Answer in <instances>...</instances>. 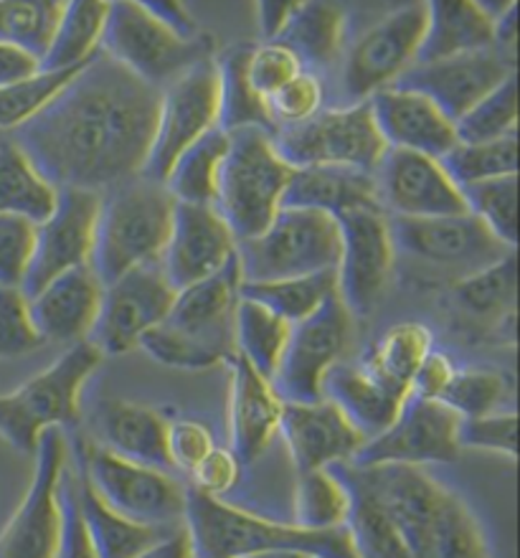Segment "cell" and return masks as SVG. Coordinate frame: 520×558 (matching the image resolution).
Here are the masks:
<instances>
[{"label":"cell","instance_id":"8d00e7d4","mask_svg":"<svg viewBox=\"0 0 520 558\" xmlns=\"http://www.w3.org/2000/svg\"><path fill=\"white\" fill-rule=\"evenodd\" d=\"M346 34V11L332 3H300L290 26L277 38L290 49L300 64L330 66L336 61Z\"/></svg>","mask_w":520,"mask_h":558},{"label":"cell","instance_id":"cb8c5ba5","mask_svg":"<svg viewBox=\"0 0 520 558\" xmlns=\"http://www.w3.org/2000/svg\"><path fill=\"white\" fill-rule=\"evenodd\" d=\"M277 434L285 439L298 475L351 462L366 441L328 399L313 404H285Z\"/></svg>","mask_w":520,"mask_h":558},{"label":"cell","instance_id":"d6a6232c","mask_svg":"<svg viewBox=\"0 0 520 558\" xmlns=\"http://www.w3.org/2000/svg\"><path fill=\"white\" fill-rule=\"evenodd\" d=\"M59 191L38 173L13 137L0 145V216H21L36 227L49 219Z\"/></svg>","mask_w":520,"mask_h":558},{"label":"cell","instance_id":"ab89813d","mask_svg":"<svg viewBox=\"0 0 520 558\" xmlns=\"http://www.w3.org/2000/svg\"><path fill=\"white\" fill-rule=\"evenodd\" d=\"M351 493L336 470H313L298 475L294 487V525L305 531L346 529Z\"/></svg>","mask_w":520,"mask_h":558},{"label":"cell","instance_id":"9f6ffc18","mask_svg":"<svg viewBox=\"0 0 520 558\" xmlns=\"http://www.w3.org/2000/svg\"><path fill=\"white\" fill-rule=\"evenodd\" d=\"M242 462L231 454V449L214 447L189 475L193 480L191 490H196L206 498L223 500V495H229L242 480Z\"/></svg>","mask_w":520,"mask_h":558},{"label":"cell","instance_id":"11a10c76","mask_svg":"<svg viewBox=\"0 0 520 558\" xmlns=\"http://www.w3.org/2000/svg\"><path fill=\"white\" fill-rule=\"evenodd\" d=\"M214 447V434L204 422L178 418V422L168 424V457L173 472H191Z\"/></svg>","mask_w":520,"mask_h":558},{"label":"cell","instance_id":"4fadbf2b","mask_svg":"<svg viewBox=\"0 0 520 558\" xmlns=\"http://www.w3.org/2000/svg\"><path fill=\"white\" fill-rule=\"evenodd\" d=\"M396 257L419 267L442 269L462 279L508 257L510 246L495 239L475 216H437V219H389Z\"/></svg>","mask_w":520,"mask_h":558},{"label":"cell","instance_id":"7a4b0ae2","mask_svg":"<svg viewBox=\"0 0 520 558\" xmlns=\"http://www.w3.org/2000/svg\"><path fill=\"white\" fill-rule=\"evenodd\" d=\"M374 502L391 536L409 558H495L472 508L424 468H332Z\"/></svg>","mask_w":520,"mask_h":558},{"label":"cell","instance_id":"1f68e13d","mask_svg":"<svg viewBox=\"0 0 520 558\" xmlns=\"http://www.w3.org/2000/svg\"><path fill=\"white\" fill-rule=\"evenodd\" d=\"M76 498H80L84 525H87L89 538L99 558H135L173 533L168 529L140 525L125 515L114 513L112 508H107L97 498V493L92 490V485L82 475L80 468H76Z\"/></svg>","mask_w":520,"mask_h":558},{"label":"cell","instance_id":"f35d334b","mask_svg":"<svg viewBox=\"0 0 520 558\" xmlns=\"http://www.w3.org/2000/svg\"><path fill=\"white\" fill-rule=\"evenodd\" d=\"M338 294L336 269L310 277L277 279V282H242L239 284V298L257 302L267 307L277 317L290 325L302 323L305 317L317 313L325 302Z\"/></svg>","mask_w":520,"mask_h":558},{"label":"cell","instance_id":"94428289","mask_svg":"<svg viewBox=\"0 0 520 558\" xmlns=\"http://www.w3.org/2000/svg\"><path fill=\"white\" fill-rule=\"evenodd\" d=\"M143 5L162 23V26H168L173 34H178L181 38L201 36L196 21L191 19V13L185 11L183 3H170V0H145Z\"/></svg>","mask_w":520,"mask_h":558},{"label":"cell","instance_id":"e7e4bbea","mask_svg":"<svg viewBox=\"0 0 520 558\" xmlns=\"http://www.w3.org/2000/svg\"><path fill=\"white\" fill-rule=\"evenodd\" d=\"M246 558H313V556L300 554V551H267V554H254Z\"/></svg>","mask_w":520,"mask_h":558},{"label":"cell","instance_id":"2e32d148","mask_svg":"<svg viewBox=\"0 0 520 558\" xmlns=\"http://www.w3.org/2000/svg\"><path fill=\"white\" fill-rule=\"evenodd\" d=\"M426 31V3H409L359 36L343 59L340 87L348 105L391 89L414 66Z\"/></svg>","mask_w":520,"mask_h":558},{"label":"cell","instance_id":"7402d4cb","mask_svg":"<svg viewBox=\"0 0 520 558\" xmlns=\"http://www.w3.org/2000/svg\"><path fill=\"white\" fill-rule=\"evenodd\" d=\"M237 259V239L214 206L176 204L162 275L176 292L211 279Z\"/></svg>","mask_w":520,"mask_h":558},{"label":"cell","instance_id":"3957f363","mask_svg":"<svg viewBox=\"0 0 520 558\" xmlns=\"http://www.w3.org/2000/svg\"><path fill=\"white\" fill-rule=\"evenodd\" d=\"M237 259L211 279L176 294L173 307L158 328L140 340V351L168 368L208 371L237 353L234 317L239 305Z\"/></svg>","mask_w":520,"mask_h":558},{"label":"cell","instance_id":"d4e9b609","mask_svg":"<svg viewBox=\"0 0 520 558\" xmlns=\"http://www.w3.org/2000/svg\"><path fill=\"white\" fill-rule=\"evenodd\" d=\"M229 368V449L246 468L275 441L285 401L277 397L269 378L239 353L231 355Z\"/></svg>","mask_w":520,"mask_h":558},{"label":"cell","instance_id":"9a60e30c","mask_svg":"<svg viewBox=\"0 0 520 558\" xmlns=\"http://www.w3.org/2000/svg\"><path fill=\"white\" fill-rule=\"evenodd\" d=\"M351 325L353 315L338 294L317 313L292 325L282 359L271 376V386L285 404H313L323 399L325 376L348 351Z\"/></svg>","mask_w":520,"mask_h":558},{"label":"cell","instance_id":"8fae6325","mask_svg":"<svg viewBox=\"0 0 520 558\" xmlns=\"http://www.w3.org/2000/svg\"><path fill=\"white\" fill-rule=\"evenodd\" d=\"M275 150L290 168H348L374 173L386 153L368 102L323 110L305 125L271 133Z\"/></svg>","mask_w":520,"mask_h":558},{"label":"cell","instance_id":"6da1fadb","mask_svg":"<svg viewBox=\"0 0 520 558\" xmlns=\"http://www.w3.org/2000/svg\"><path fill=\"white\" fill-rule=\"evenodd\" d=\"M160 92L97 51L13 140L57 191L107 193L143 175Z\"/></svg>","mask_w":520,"mask_h":558},{"label":"cell","instance_id":"f546056e","mask_svg":"<svg viewBox=\"0 0 520 558\" xmlns=\"http://www.w3.org/2000/svg\"><path fill=\"white\" fill-rule=\"evenodd\" d=\"M282 208L321 211L332 219L355 208H378L374 175L348 168H294Z\"/></svg>","mask_w":520,"mask_h":558},{"label":"cell","instance_id":"ffe728a7","mask_svg":"<svg viewBox=\"0 0 520 558\" xmlns=\"http://www.w3.org/2000/svg\"><path fill=\"white\" fill-rule=\"evenodd\" d=\"M99 208H102V193L80 189L59 191L49 219L36 227L34 257L21 284L26 298H34L59 275L89 267Z\"/></svg>","mask_w":520,"mask_h":558},{"label":"cell","instance_id":"52a82bcc","mask_svg":"<svg viewBox=\"0 0 520 558\" xmlns=\"http://www.w3.org/2000/svg\"><path fill=\"white\" fill-rule=\"evenodd\" d=\"M292 170L279 158L267 130L244 128L229 133L214 208L227 221L237 244L259 236L275 221Z\"/></svg>","mask_w":520,"mask_h":558},{"label":"cell","instance_id":"ee69618b","mask_svg":"<svg viewBox=\"0 0 520 558\" xmlns=\"http://www.w3.org/2000/svg\"><path fill=\"white\" fill-rule=\"evenodd\" d=\"M61 8L64 3L53 0H0V44H11L41 61Z\"/></svg>","mask_w":520,"mask_h":558},{"label":"cell","instance_id":"ba28073f","mask_svg":"<svg viewBox=\"0 0 520 558\" xmlns=\"http://www.w3.org/2000/svg\"><path fill=\"white\" fill-rule=\"evenodd\" d=\"M338 257V221L328 214L302 208H279L275 221L259 236L237 244L242 282H277L332 272Z\"/></svg>","mask_w":520,"mask_h":558},{"label":"cell","instance_id":"5bb4252c","mask_svg":"<svg viewBox=\"0 0 520 558\" xmlns=\"http://www.w3.org/2000/svg\"><path fill=\"white\" fill-rule=\"evenodd\" d=\"M216 128H219V69L214 57L162 87L143 178L155 183L166 181L178 155Z\"/></svg>","mask_w":520,"mask_h":558},{"label":"cell","instance_id":"603a6c76","mask_svg":"<svg viewBox=\"0 0 520 558\" xmlns=\"http://www.w3.org/2000/svg\"><path fill=\"white\" fill-rule=\"evenodd\" d=\"M516 74V61L500 51L487 49L464 53V57L414 64L394 87L411 89L437 105L449 120L457 122L470 112L480 99L500 87L508 76Z\"/></svg>","mask_w":520,"mask_h":558},{"label":"cell","instance_id":"836d02e7","mask_svg":"<svg viewBox=\"0 0 520 558\" xmlns=\"http://www.w3.org/2000/svg\"><path fill=\"white\" fill-rule=\"evenodd\" d=\"M110 3L105 0H72L64 3L49 49L41 59L44 72L82 66L95 57L102 44Z\"/></svg>","mask_w":520,"mask_h":558},{"label":"cell","instance_id":"be15d7a7","mask_svg":"<svg viewBox=\"0 0 520 558\" xmlns=\"http://www.w3.org/2000/svg\"><path fill=\"white\" fill-rule=\"evenodd\" d=\"M135 558H193L189 533H185V529L181 525V529L173 531L170 536L158 541V544L150 546L147 551H143Z\"/></svg>","mask_w":520,"mask_h":558},{"label":"cell","instance_id":"74e56055","mask_svg":"<svg viewBox=\"0 0 520 558\" xmlns=\"http://www.w3.org/2000/svg\"><path fill=\"white\" fill-rule=\"evenodd\" d=\"M254 44H237L216 59L219 69V128L234 133L244 128H259L271 133L267 105L257 97L246 82V59Z\"/></svg>","mask_w":520,"mask_h":558},{"label":"cell","instance_id":"5b68a950","mask_svg":"<svg viewBox=\"0 0 520 558\" xmlns=\"http://www.w3.org/2000/svg\"><path fill=\"white\" fill-rule=\"evenodd\" d=\"M173 208L176 201L166 185L143 175L102 193L95 250L89 259L92 272L102 287L140 265L160 262Z\"/></svg>","mask_w":520,"mask_h":558},{"label":"cell","instance_id":"bcb514c9","mask_svg":"<svg viewBox=\"0 0 520 558\" xmlns=\"http://www.w3.org/2000/svg\"><path fill=\"white\" fill-rule=\"evenodd\" d=\"M457 189L493 178L518 175V135H508L491 143L457 145L439 160Z\"/></svg>","mask_w":520,"mask_h":558},{"label":"cell","instance_id":"d6986e66","mask_svg":"<svg viewBox=\"0 0 520 558\" xmlns=\"http://www.w3.org/2000/svg\"><path fill=\"white\" fill-rule=\"evenodd\" d=\"M460 422L452 409L442 401L409 397L389 429L363 441L348 464L353 468H378V464H445L460 457Z\"/></svg>","mask_w":520,"mask_h":558},{"label":"cell","instance_id":"6125c7cd","mask_svg":"<svg viewBox=\"0 0 520 558\" xmlns=\"http://www.w3.org/2000/svg\"><path fill=\"white\" fill-rule=\"evenodd\" d=\"M300 3L294 0H282V3H257V23L264 44L277 41L285 34V28L290 26L294 11Z\"/></svg>","mask_w":520,"mask_h":558},{"label":"cell","instance_id":"7bdbcfd3","mask_svg":"<svg viewBox=\"0 0 520 558\" xmlns=\"http://www.w3.org/2000/svg\"><path fill=\"white\" fill-rule=\"evenodd\" d=\"M89 64V61H87ZM61 69V72H36L28 80L0 87V133H19L31 120L38 118L61 92H64L84 66Z\"/></svg>","mask_w":520,"mask_h":558},{"label":"cell","instance_id":"e0dca14e","mask_svg":"<svg viewBox=\"0 0 520 558\" xmlns=\"http://www.w3.org/2000/svg\"><path fill=\"white\" fill-rule=\"evenodd\" d=\"M176 290L162 275L160 262L130 269L105 284L99 313L87 343L105 355H125L147 332L166 320L176 302Z\"/></svg>","mask_w":520,"mask_h":558},{"label":"cell","instance_id":"484cf974","mask_svg":"<svg viewBox=\"0 0 520 558\" xmlns=\"http://www.w3.org/2000/svg\"><path fill=\"white\" fill-rule=\"evenodd\" d=\"M368 105L378 133L391 150L419 153L442 160L460 145L455 122L416 92L391 87L371 97Z\"/></svg>","mask_w":520,"mask_h":558},{"label":"cell","instance_id":"7dc6e473","mask_svg":"<svg viewBox=\"0 0 520 558\" xmlns=\"http://www.w3.org/2000/svg\"><path fill=\"white\" fill-rule=\"evenodd\" d=\"M457 140L462 145L491 143L508 135H518V76H508L500 87L485 95L480 102L455 122Z\"/></svg>","mask_w":520,"mask_h":558},{"label":"cell","instance_id":"c3c4849f","mask_svg":"<svg viewBox=\"0 0 520 558\" xmlns=\"http://www.w3.org/2000/svg\"><path fill=\"white\" fill-rule=\"evenodd\" d=\"M508 378L491 368H457V374L439 401L460 418H477L500 412L508 399Z\"/></svg>","mask_w":520,"mask_h":558},{"label":"cell","instance_id":"d590c367","mask_svg":"<svg viewBox=\"0 0 520 558\" xmlns=\"http://www.w3.org/2000/svg\"><path fill=\"white\" fill-rule=\"evenodd\" d=\"M227 150L229 133L216 128L201 137L198 143H193L189 150L178 155L173 168L168 170L166 181H162L176 204L214 206Z\"/></svg>","mask_w":520,"mask_h":558},{"label":"cell","instance_id":"03108f58","mask_svg":"<svg viewBox=\"0 0 520 558\" xmlns=\"http://www.w3.org/2000/svg\"><path fill=\"white\" fill-rule=\"evenodd\" d=\"M3 140H5V135H3V133H0V145H3Z\"/></svg>","mask_w":520,"mask_h":558},{"label":"cell","instance_id":"4316f807","mask_svg":"<svg viewBox=\"0 0 520 558\" xmlns=\"http://www.w3.org/2000/svg\"><path fill=\"white\" fill-rule=\"evenodd\" d=\"M102 290L92 267H80L51 279L34 298H28L31 320L44 343H84L95 328Z\"/></svg>","mask_w":520,"mask_h":558},{"label":"cell","instance_id":"30bf717a","mask_svg":"<svg viewBox=\"0 0 520 558\" xmlns=\"http://www.w3.org/2000/svg\"><path fill=\"white\" fill-rule=\"evenodd\" d=\"M76 460L92 490L114 513L150 529L176 531L183 525L189 487L173 472L122 460L97 441L82 445Z\"/></svg>","mask_w":520,"mask_h":558},{"label":"cell","instance_id":"ac0fdd59","mask_svg":"<svg viewBox=\"0 0 520 558\" xmlns=\"http://www.w3.org/2000/svg\"><path fill=\"white\" fill-rule=\"evenodd\" d=\"M340 257L338 298L353 317H366L384 300L394 272L396 250L389 216L382 208H355L338 216Z\"/></svg>","mask_w":520,"mask_h":558},{"label":"cell","instance_id":"db71d44e","mask_svg":"<svg viewBox=\"0 0 520 558\" xmlns=\"http://www.w3.org/2000/svg\"><path fill=\"white\" fill-rule=\"evenodd\" d=\"M36 223L21 216H0V287H19L34 257Z\"/></svg>","mask_w":520,"mask_h":558},{"label":"cell","instance_id":"4dcf8cb0","mask_svg":"<svg viewBox=\"0 0 520 558\" xmlns=\"http://www.w3.org/2000/svg\"><path fill=\"white\" fill-rule=\"evenodd\" d=\"M487 49H493V21L475 0L426 3V31L414 64H432Z\"/></svg>","mask_w":520,"mask_h":558},{"label":"cell","instance_id":"8992f818","mask_svg":"<svg viewBox=\"0 0 520 558\" xmlns=\"http://www.w3.org/2000/svg\"><path fill=\"white\" fill-rule=\"evenodd\" d=\"M99 363L102 353L84 340L15 391L0 393V439L21 454H34L44 432L80 422L82 391Z\"/></svg>","mask_w":520,"mask_h":558},{"label":"cell","instance_id":"b9f144b4","mask_svg":"<svg viewBox=\"0 0 520 558\" xmlns=\"http://www.w3.org/2000/svg\"><path fill=\"white\" fill-rule=\"evenodd\" d=\"M516 252L455 282V300L472 317H513L516 310Z\"/></svg>","mask_w":520,"mask_h":558},{"label":"cell","instance_id":"83f0119b","mask_svg":"<svg viewBox=\"0 0 520 558\" xmlns=\"http://www.w3.org/2000/svg\"><path fill=\"white\" fill-rule=\"evenodd\" d=\"M168 424L158 409L135 401L107 399L97 409V445L122 460L173 472L168 457Z\"/></svg>","mask_w":520,"mask_h":558},{"label":"cell","instance_id":"681fc988","mask_svg":"<svg viewBox=\"0 0 520 558\" xmlns=\"http://www.w3.org/2000/svg\"><path fill=\"white\" fill-rule=\"evenodd\" d=\"M323 99L325 89L321 76L315 72H300L294 80L285 84L282 89H277L267 102V114L271 122V133L287 128L305 125L307 120H313L315 114L323 112Z\"/></svg>","mask_w":520,"mask_h":558},{"label":"cell","instance_id":"f6af8a7d","mask_svg":"<svg viewBox=\"0 0 520 558\" xmlns=\"http://www.w3.org/2000/svg\"><path fill=\"white\" fill-rule=\"evenodd\" d=\"M464 208L483 223L495 239L516 250L518 242V175L462 185Z\"/></svg>","mask_w":520,"mask_h":558},{"label":"cell","instance_id":"f5cc1de1","mask_svg":"<svg viewBox=\"0 0 520 558\" xmlns=\"http://www.w3.org/2000/svg\"><path fill=\"white\" fill-rule=\"evenodd\" d=\"M460 449L500 454L508 460L518 457V414L495 412L460 422Z\"/></svg>","mask_w":520,"mask_h":558},{"label":"cell","instance_id":"277c9868","mask_svg":"<svg viewBox=\"0 0 520 558\" xmlns=\"http://www.w3.org/2000/svg\"><path fill=\"white\" fill-rule=\"evenodd\" d=\"M183 529L191 538L193 558H246L267 551H300L313 558H359L348 529L305 531L279 523L227 500L185 495Z\"/></svg>","mask_w":520,"mask_h":558},{"label":"cell","instance_id":"f1b7e54d","mask_svg":"<svg viewBox=\"0 0 520 558\" xmlns=\"http://www.w3.org/2000/svg\"><path fill=\"white\" fill-rule=\"evenodd\" d=\"M323 399L336 404L343 416L351 422L363 439H374L389 429L394 418L399 416L403 401L409 397L389 389V386L371 376L363 363L340 361L336 368L325 376Z\"/></svg>","mask_w":520,"mask_h":558},{"label":"cell","instance_id":"60d3db41","mask_svg":"<svg viewBox=\"0 0 520 558\" xmlns=\"http://www.w3.org/2000/svg\"><path fill=\"white\" fill-rule=\"evenodd\" d=\"M292 325L257 302L239 298L234 317V345L246 363L271 381L282 359Z\"/></svg>","mask_w":520,"mask_h":558},{"label":"cell","instance_id":"9c48e42d","mask_svg":"<svg viewBox=\"0 0 520 558\" xmlns=\"http://www.w3.org/2000/svg\"><path fill=\"white\" fill-rule=\"evenodd\" d=\"M99 51L130 74L153 87H168L170 82L196 64L214 59L211 36L181 38L155 19L143 3H110Z\"/></svg>","mask_w":520,"mask_h":558},{"label":"cell","instance_id":"680465c9","mask_svg":"<svg viewBox=\"0 0 520 558\" xmlns=\"http://www.w3.org/2000/svg\"><path fill=\"white\" fill-rule=\"evenodd\" d=\"M457 374V366L449 359L447 353L442 351H430V355L422 361V366L411 378V389H409V397L414 399H424V401H439L445 397V391L449 389V384H452V378Z\"/></svg>","mask_w":520,"mask_h":558},{"label":"cell","instance_id":"6f0895ef","mask_svg":"<svg viewBox=\"0 0 520 558\" xmlns=\"http://www.w3.org/2000/svg\"><path fill=\"white\" fill-rule=\"evenodd\" d=\"M61 500H64V525H61L57 558H99L82 518L80 498H76V477H69V472L64 477Z\"/></svg>","mask_w":520,"mask_h":558},{"label":"cell","instance_id":"816d5d0a","mask_svg":"<svg viewBox=\"0 0 520 558\" xmlns=\"http://www.w3.org/2000/svg\"><path fill=\"white\" fill-rule=\"evenodd\" d=\"M300 72H305L300 59L277 41L252 46L250 59H246V82H250L254 95L262 97L264 102Z\"/></svg>","mask_w":520,"mask_h":558},{"label":"cell","instance_id":"e575fe53","mask_svg":"<svg viewBox=\"0 0 520 558\" xmlns=\"http://www.w3.org/2000/svg\"><path fill=\"white\" fill-rule=\"evenodd\" d=\"M434 348L432 330L422 323L391 325L374 348L363 355L361 363L371 376L389 386V389L409 397L411 378L422 366V361Z\"/></svg>","mask_w":520,"mask_h":558},{"label":"cell","instance_id":"91938a15","mask_svg":"<svg viewBox=\"0 0 520 558\" xmlns=\"http://www.w3.org/2000/svg\"><path fill=\"white\" fill-rule=\"evenodd\" d=\"M36 72H41V61L36 57L15 49L11 44H0V87H11V84L28 80Z\"/></svg>","mask_w":520,"mask_h":558},{"label":"cell","instance_id":"f907efd6","mask_svg":"<svg viewBox=\"0 0 520 558\" xmlns=\"http://www.w3.org/2000/svg\"><path fill=\"white\" fill-rule=\"evenodd\" d=\"M41 345L44 340L31 320L26 294L19 287H0V361L21 359Z\"/></svg>","mask_w":520,"mask_h":558},{"label":"cell","instance_id":"44dd1931","mask_svg":"<svg viewBox=\"0 0 520 558\" xmlns=\"http://www.w3.org/2000/svg\"><path fill=\"white\" fill-rule=\"evenodd\" d=\"M371 175L378 208L389 219H437L468 214L460 189L442 162L430 155L386 147Z\"/></svg>","mask_w":520,"mask_h":558},{"label":"cell","instance_id":"7c38bea8","mask_svg":"<svg viewBox=\"0 0 520 558\" xmlns=\"http://www.w3.org/2000/svg\"><path fill=\"white\" fill-rule=\"evenodd\" d=\"M69 439L64 429L41 434L34 477L11 521L0 531V558H57L64 525V477L69 472Z\"/></svg>","mask_w":520,"mask_h":558}]
</instances>
